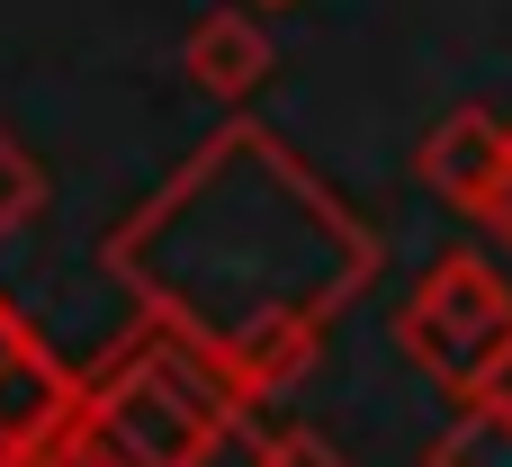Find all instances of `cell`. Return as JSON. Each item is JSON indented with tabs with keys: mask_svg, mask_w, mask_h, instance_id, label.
I'll list each match as a JSON object with an SVG mask.
<instances>
[{
	"mask_svg": "<svg viewBox=\"0 0 512 467\" xmlns=\"http://www.w3.org/2000/svg\"><path fill=\"white\" fill-rule=\"evenodd\" d=\"M27 207H36V171H27V153L0 135V225H18Z\"/></svg>",
	"mask_w": 512,
	"mask_h": 467,
	"instance_id": "obj_2",
	"label": "cell"
},
{
	"mask_svg": "<svg viewBox=\"0 0 512 467\" xmlns=\"http://www.w3.org/2000/svg\"><path fill=\"white\" fill-rule=\"evenodd\" d=\"M261 467H342V459H333L324 441H306V432H288V441H279V450H270Z\"/></svg>",
	"mask_w": 512,
	"mask_h": 467,
	"instance_id": "obj_3",
	"label": "cell"
},
{
	"mask_svg": "<svg viewBox=\"0 0 512 467\" xmlns=\"http://www.w3.org/2000/svg\"><path fill=\"white\" fill-rule=\"evenodd\" d=\"M189 72L207 81V90H252L261 72H270V45H261V27L252 18H207L198 36H189Z\"/></svg>",
	"mask_w": 512,
	"mask_h": 467,
	"instance_id": "obj_1",
	"label": "cell"
}]
</instances>
